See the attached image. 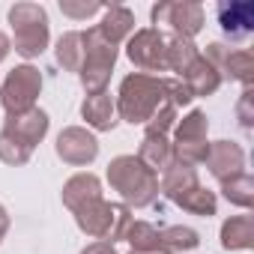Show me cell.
I'll return each instance as SVG.
<instances>
[{
	"label": "cell",
	"instance_id": "7a4b0ae2",
	"mask_svg": "<svg viewBox=\"0 0 254 254\" xmlns=\"http://www.w3.org/2000/svg\"><path fill=\"white\" fill-rule=\"evenodd\" d=\"M165 102H168V96H165V78L135 72L129 78H123L114 105H117V111H120V117L126 123L135 126V123H147Z\"/></svg>",
	"mask_w": 254,
	"mask_h": 254
},
{
	"label": "cell",
	"instance_id": "7402d4cb",
	"mask_svg": "<svg viewBox=\"0 0 254 254\" xmlns=\"http://www.w3.org/2000/svg\"><path fill=\"white\" fill-rule=\"evenodd\" d=\"M197 48L191 39H183V36H168V48H165V66L171 72H177V78L197 60Z\"/></svg>",
	"mask_w": 254,
	"mask_h": 254
},
{
	"label": "cell",
	"instance_id": "ac0fdd59",
	"mask_svg": "<svg viewBox=\"0 0 254 254\" xmlns=\"http://www.w3.org/2000/svg\"><path fill=\"white\" fill-rule=\"evenodd\" d=\"M96 30H99L111 45H120V42H126V39L132 36V30H135V15H132V9H126V6H108L102 24H96Z\"/></svg>",
	"mask_w": 254,
	"mask_h": 254
},
{
	"label": "cell",
	"instance_id": "277c9868",
	"mask_svg": "<svg viewBox=\"0 0 254 254\" xmlns=\"http://www.w3.org/2000/svg\"><path fill=\"white\" fill-rule=\"evenodd\" d=\"M72 215H75L78 227L87 236H93L96 242H108V245L120 242L123 233H126V227H129V221H132L129 206H126V203H111L105 197H99V200L75 209Z\"/></svg>",
	"mask_w": 254,
	"mask_h": 254
},
{
	"label": "cell",
	"instance_id": "4dcf8cb0",
	"mask_svg": "<svg viewBox=\"0 0 254 254\" xmlns=\"http://www.w3.org/2000/svg\"><path fill=\"white\" fill-rule=\"evenodd\" d=\"M81 254H117V248H114V245H108V242H90Z\"/></svg>",
	"mask_w": 254,
	"mask_h": 254
},
{
	"label": "cell",
	"instance_id": "4fadbf2b",
	"mask_svg": "<svg viewBox=\"0 0 254 254\" xmlns=\"http://www.w3.org/2000/svg\"><path fill=\"white\" fill-rule=\"evenodd\" d=\"M215 15H218L221 33L230 42H242L254 30V3H248V0H230V3L224 0V3L215 6Z\"/></svg>",
	"mask_w": 254,
	"mask_h": 254
},
{
	"label": "cell",
	"instance_id": "3957f363",
	"mask_svg": "<svg viewBox=\"0 0 254 254\" xmlns=\"http://www.w3.org/2000/svg\"><path fill=\"white\" fill-rule=\"evenodd\" d=\"M108 183L129 206H150L159 197V177L138 162V156H117L108 165Z\"/></svg>",
	"mask_w": 254,
	"mask_h": 254
},
{
	"label": "cell",
	"instance_id": "d4e9b609",
	"mask_svg": "<svg viewBox=\"0 0 254 254\" xmlns=\"http://www.w3.org/2000/svg\"><path fill=\"white\" fill-rule=\"evenodd\" d=\"M123 239L132 245V251H162L159 248V230L150 221H129ZM165 254V251H162Z\"/></svg>",
	"mask_w": 254,
	"mask_h": 254
},
{
	"label": "cell",
	"instance_id": "d6a6232c",
	"mask_svg": "<svg viewBox=\"0 0 254 254\" xmlns=\"http://www.w3.org/2000/svg\"><path fill=\"white\" fill-rule=\"evenodd\" d=\"M12 51V42H9V36L6 33H0V60H6V54Z\"/></svg>",
	"mask_w": 254,
	"mask_h": 254
},
{
	"label": "cell",
	"instance_id": "484cf974",
	"mask_svg": "<svg viewBox=\"0 0 254 254\" xmlns=\"http://www.w3.org/2000/svg\"><path fill=\"white\" fill-rule=\"evenodd\" d=\"M221 191H224V197L230 200V203H236V206H242V209H248L251 203H254V180H251V174H236V177H230V180H224L221 183Z\"/></svg>",
	"mask_w": 254,
	"mask_h": 254
},
{
	"label": "cell",
	"instance_id": "52a82bcc",
	"mask_svg": "<svg viewBox=\"0 0 254 254\" xmlns=\"http://www.w3.org/2000/svg\"><path fill=\"white\" fill-rule=\"evenodd\" d=\"M42 93V72L30 63L24 66H15L3 87H0V105H3L6 117H18V114H27L36 108V99Z\"/></svg>",
	"mask_w": 254,
	"mask_h": 254
},
{
	"label": "cell",
	"instance_id": "8992f818",
	"mask_svg": "<svg viewBox=\"0 0 254 254\" xmlns=\"http://www.w3.org/2000/svg\"><path fill=\"white\" fill-rule=\"evenodd\" d=\"M81 39H84V63H81V72H78L81 84H84L87 96L105 93L108 81H111V72H114V63H117V45H111L96 27L81 30Z\"/></svg>",
	"mask_w": 254,
	"mask_h": 254
},
{
	"label": "cell",
	"instance_id": "9c48e42d",
	"mask_svg": "<svg viewBox=\"0 0 254 254\" xmlns=\"http://www.w3.org/2000/svg\"><path fill=\"white\" fill-rule=\"evenodd\" d=\"M165 48H168V36L159 27H144L135 30L126 39V54L129 60L147 75V72H165Z\"/></svg>",
	"mask_w": 254,
	"mask_h": 254
},
{
	"label": "cell",
	"instance_id": "4316f807",
	"mask_svg": "<svg viewBox=\"0 0 254 254\" xmlns=\"http://www.w3.org/2000/svg\"><path fill=\"white\" fill-rule=\"evenodd\" d=\"M177 126V108L171 102H165L147 123H144V135H156V138H168V132Z\"/></svg>",
	"mask_w": 254,
	"mask_h": 254
},
{
	"label": "cell",
	"instance_id": "ffe728a7",
	"mask_svg": "<svg viewBox=\"0 0 254 254\" xmlns=\"http://www.w3.org/2000/svg\"><path fill=\"white\" fill-rule=\"evenodd\" d=\"M221 245L227 251L251 248L254 245V218L251 215H233L221 224Z\"/></svg>",
	"mask_w": 254,
	"mask_h": 254
},
{
	"label": "cell",
	"instance_id": "5b68a950",
	"mask_svg": "<svg viewBox=\"0 0 254 254\" xmlns=\"http://www.w3.org/2000/svg\"><path fill=\"white\" fill-rule=\"evenodd\" d=\"M9 24H12V42L15 51L27 60L39 57L48 48L51 30H48V12L39 3H15L9 9Z\"/></svg>",
	"mask_w": 254,
	"mask_h": 254
},
{
	"label": "cell",
	"instance_id": "2e32d148",
	"mask_svg": "<svg viewBox=\"0 0 254 254\" xmlns=\"http://www.w3.org/2000/svg\"><path fill=\"white\" fill-rule=\"evenodd\" d=\"M60 194H63V203L75 212V209H81V206H87V203H93V200L102 197V183L90 171L87 174H75V177L66 180V186H63Z\"/></svg>",
	"mask_w": 254,
	"mask_h": 254
},
{
	"label": "cell",
	"instance_id": "8fae6325",
	"mask_svg": "<svg viewBox=\"0 0 254 254\" xmlns=\"http://www.w3.org/2000/svg\"><path fill=\"white\" fill-rule=\"evenodd\" d=\"M54 150H57V156H60L66 165L84 168V165H90V162L99 156V141H96L93 132L81 129V126H69V129H63V132L57 135Z\"/></svg>",
	"mask_w": 254,
	"mask_h": 254
},
{
	"label": "cell",
	"instance_id": "83f0119b",
	"mask_svg": "<svg viewBox=\"0 0 254 254\" xmlns=\"http://www.w3.org/2000/svg\"><path fill=\"white\" fill-rule=\"evenodd\" d=\"M165 96H168V102L180 111V108H186V105H191V90L180 81V78H165Z\"/></svg>",
	"mask_w": 254,
	"mask_h": 254
},
{
	"label": "cell",
	"instance_id": "5bb4252c",
	"mask_svg": "<svg viewBox=\"0 0 254 254\" xmlns=\"http://www.w3.org/2000/svg\"><path fill=\"white\" fill-rule=\"evenodd\" d=\"M203 165L209 168V174L218 183H224V180H230V177L245 171V153L233 141H215V144H209V153H206Z\"/></svg>",
	"mask_w": 254,
	"mask_h": 254
},
{
	"label": "cell",
	"instance_id": "e0dca14e",
	"mask_svg": "<svg viewBox=\"0 0 254 254\" xmlns=\"http://www.w3.org/2000/svg\"><path fill=\"white\" fill-rule=\"evenodd\" d=\"M180 81L191 90V96H212V93L221 87V75H218V69H215L206 57H197V60L180 75Z\"/></svg>",
	"mask_w": 254,
	"mask_h": 254
},
{
	"label": "cell",
	"instance_id": "cb8c5ba5",
	"mask_svg": "<svg viewBox=\"0 0 254 254\" xmlns=\"http://www.w3.org/2000/svg\"><path fill=\"white\" fill-rule=\"evenodd\" d=\"M177 206H183L186 212H191V215H215V209H218V200H215V194L209 191V189H203V186H194L191 191H186V194H180L177 200H174Z\"/></svg>",
	"mask_w": 254,
	"mask_h": 254
},
{
	"label": "cell",
	"instance_id": "f1b7e54d",
	"mask_svg": "<svg viewBox=\"0 0 254 254\" xmlns=\"http://www.w3.org/2000/svg\"><path fill=\"white\" fill-rule=\"evenodd\" d=\"M99 9H105V6L96 3V0H93V3H87V0H81V3H75V0H60V12L69 15V18H90Z\"/></svg>",
	"mask_w": 254,
	"mask_h": 254
},
{
	"label": "cell",
	"instance_id": "603a6c76",
	"mask_svg": "<svg viewBox=\"0 0 254 254\" xmlns=\"http://www.w3.org/2000/svg\"><path fill=\"white\" fill-rule=\"evenodd\" d=\"M200 245V236L197 230L191 227H183V224H171V227H162L159 230V248L165 254H180V251H191Z\"/></svg>",
	"mask_w": 254,
	"mask_h": 254
},
{
	"label": "cell",
	"instance_id": "9a60e30c",
	"mask_svg": "<svg viewBox=\"0 0 254 254\" xmlns=\"http://www.w3.org/2000/svg\"><path fill=\"white\" fill-rule=\"evenodd\" d=\"M81 117L87 120L90 129H96V132H111L114 126H117V105H114L111 93L105 90V93L87 96L84 105H81Z\"/></svg>",
	"mask_w": 254,
	"mask_h": 254
},
{
	"label": "cell",
	"instance_id": "30bf717a",
	"mask_svg": "<svg viewBox=\"0 0 254 254\" xmlns=\"http://www.w3.org/2000/svg\"><path fill=\"white\" fill-rule=\"evenodd\" d=\"M153 24H165L174 30V36L191 39L194 33H200L203 27V6L200 3H189V0H174V3H159L153 6Z\"/></svg>",
	"mask_w": 254,
	"mask_h": 254
},
{
	"label": "cell",
	"instance_id": "836d02e7",
	"mask_svg": "<svg viewBox=\"0 0 254 254\" xmlns=\"http://www.w3.org/2000/svg\"><path fill=\"white\" fill-rule=\"evenodd\" d=\"M132 254H162V251H132Z\"/></svg>",
	"mask_w": 254,
	"mask_h": 254
},
{
	"label": "cell",
	"instance_id": "1f68e13d",
	"mask_svg": "<svg viewBox=\"0 0 254 254\" xmlns=\"http://www.w3.org/2000/svg\"><path fill=\"white\" fill-rule=\"evenodd\" d=\"M6 230H9V212H6V206H3V203H0V242H3Z\"/></svg>",
	"mask_w": 254,
	"mask_h": 254
},
{
	"label": "cell",
	"instance_id": "ba28073f",
	"mask_svg": "<svg viewBox=\"0 0 254 254\" xmlns=\"http://www.w3.org/2000/svg\"><path fill=\"white\" fill-rule=\"evenodd\" d=\"M206 129H209V123H206V114L203 111H191L186 114L177 126H174V162L180 165H203L206 153H209V141H206Z\"/></svg>",
	"mask_w": 254,
	"mask_h": 254
},
{
	"label": "cell",
	"instance_id": "6da1fadb",
	"mask_svg": "<svg viewBox=\"0 0 254 254\" xmlns=\"http://www.w3.org/2000/svg\"><path fill=\"white\" fill-rule=\"evenodd\" d=\"M48 114L33 108L27 114H18V117H6L3 129H0V162L6 165H27L36 144L48 135Z\"/></svg>",
	"mask_w": 254,
	"mask_h": 254
},
{
	"label": "cell",
	"instance_id": "f546056e",
	"mask_svg": "<svg viewBox=\"0 0 254 254\" xmlns=\"http://www.w3.org/2000/svg\"><path fill=\"white\" fill-rule=\"evenodd\" d=\"M236 117H239V126L242 129H251V120H254V111H251V87H245L239 105H236Z\"/></svg>",
	"mask_w": 254,
	"mask_h": 254
},
{
	"label": "cell",
	"instance_id": "7c38bea8",
	"mask_svg": "<svg viewBox=\"0 0 254 254\" xmlns=\"http://www.w3.org/2000/svg\"><path fill=\"white\" fill-rule=\"evenodd\" d=\"M206 60L218 69V75H227V78L239 81L242 87H251V78H254V57H251V51H245V48L230 51L227 45L212 42L206 48Z\"/></svg>",
	"mask_w": 254,
	"mask_h": 254
},
{
	"label": "cell",
	"instance_id": "44dd1931",
	"mask_svg": "<svg viewBox=\"0 0 254 254\" xmlns=\"http://www.w3.org/2000/svg\"><path fill=\"white\" fill-rule=\"evenodd\" d=\"M54 51H57V66L63 72H81V63H84V39H81V30L63 33Z\"/></svg>",
	"mask_w": 254,
	"mask_h": 254
},
{
	"label": "cell",
	"instance_id": "d6986e66",
	"mask_svg": "<svg viewBox=\"0 0 254 254\" xmlns=\"http://www.w3.org/2000/svg\"><path fill=\"white\" fill-rule=\"evenodd\" d=\"M138 162H141L144 168H150L153 174L165 171V168L174 162L171 141H168V138H156V135H144L141 150H138Z\"/></svg>",
	"mask_w": 254,
	"mask_h": 254
}]
</instances>
